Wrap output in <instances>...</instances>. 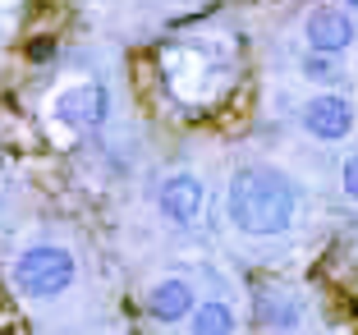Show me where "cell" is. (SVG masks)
I'll use <instances>...</instances> for the list:
<instances>
[{
  "label": "cell",
  "instance_id": "cell-2",
  "mask_svg": "<svg viewBox=\"0 0 358 335\" xmlns=\"http://www.w3.org/2000/svg\"><path fill=\"white\" fill-rule=\"evenodd\" d=\"M74 280H78V257L60 243H32L10 262V285L32 304L60 299L64 290H74Z\"/></svg>",
  "mask_w": 358,
  "mask_h": 335
},
{
  "label": "cell",
  "instance_id": "cell-4",
  "mask_svg": "<svg viewBox=\"0 0 358 335\" xmlns=\"http://www.w3.org/2000/svg\"><path fill=\"white\" fill-rule=\"evenodd\" d=\"M299 124H303V134L317 138V143H345L358 124V111H354V101L340 97V92H317V97L303 101Z\"/></svg>",
  "mask_w": 358,
  "mask_h": 335
},
{
  "label": "cell",
  "instance_id": "cell-3",
  "mask_svg": "<svg viewBox=\"0 0 358 335\" xmlns=\"http://www.w3.org/2000/svg\"><path fill=\"white\" fill-rule=\"evenodd\" d=\"M51 115L60 120L69 134H96V129L110 120V92H106L101 83H74L51 101Z\"/></svg>",
  "mask_w": 358,
  "mask_h": 335
},
{
  "label": "cell",
  "instance_id": "cell-9",
  "mask_svg": "<svg viewBox=\"0 0 358 335\" xmlns=\"http://www.w3.org/2000/svg\"><path fill=\"white\" fill-rule=\"evenodd\" d=\"M336 55H327V51H313V46H308V55H303V73L308 78H317V83H327V78H336Z\"/></svg>",
  "mask_w": 358,
  "mask_h": 335
},
{
  "label": "cell",
  "instance_id": "cell-1",
  "mask_svg": "<svg viewBox=\"0 0 358 335\" xmlns=\"http://www.w3.org/2000/svg\"><path fill=\"white\" fill-rule=\"evenodd\" d=\"M225 216L248 239H275L299 216V189L294 179L275 166H243L234 170L225 193Z\"/></svg>",
  "mask_w": 358,
  "mask_h": 335
},
{
  "label": "cell",
  "instance_id": "cell-10",
  "mask_svg": "<svg viewBox=\"0 0 358 335\" xmlns=\"http://www.w3.org/2000/svg\"><path fill=\"white\" fill-rule=\"evenodd\" d=\"M340 189H345L349 202H358V152H349L345 166H340Z\"/></svg>",
  "mask_w": 358,
  "mask_h": 335
},
{
  "label": "cell",
  "instance_id": "cell-5",
  "mask_svg": "<svg viewBox=\"0 0 358 335\" xmlns=\"http://www.w3.org/2000/svg\"><path fill=\"white\" fill-rule=\"evenodd\" d=\"M157 207L170 225H198L202 207H207V189H202V179L193 175V170H175V175L161 179Z\"/></svg>",
  "mask_w": 358,
  "mask_h": 335
},
{
  "label": "cell",
  "instance_id": "cell-11",
  "mask_svg": "<svg viewBox=\"0 0 358 335\" xmlns=\"http://www.w3.org/2000/svg\"><path fill=\"white\" fill-rule=\"evenodd\" d=\"M345 5H349V10H358V0H345Z\"/></svg>",
  "mask_w": 358,
  "mask_h": 335
},
{
  "label": "cell",
  "instance_id": "cell-7",
  "mask_svg": "<svg viewBox=\"0 0 358 335\" xmlns=\"http://www.w3.org/2000/svg\"><path fill=\"white\" fill-rule=\"evenodd\" d=\"M193 308H198V294H193V285L184 280V276H166V280H157L148 290V317L161 322V326L189 322Z\"/></svg>",
  "mask_w": 358,
  "mask_h": 335
},
{
  "label": "cell",
  "instance_id": "cell-6",
  "mask_svg": "<svg viewBox=\"0 0 358 335\" xmlns=\"http://www.w3.org/2000/svg\"><path fill=\"white\" fill-rule=\"evenodd\" d=\"M303 42L313 51H327V55H345L354 46V14L349 5H313L303 19Z\"/></svg>",
  "mask_w": 358,
  "mask_h": 335
},
{
  "label": "cell",
  "instance_id": "cell-8",
  "mask_svg": "<svg viewBox=\"0 0 358 335\" xmlns=\"http://www.w3.org/2000/svg\"><path fill=\"white\" fill-rule=\"evenodd\" d=\"M189 326H193L198 335H230L234 326H239V317L230 313V304H225V299H198Z\"/></svg>",
  "mask_w": 358,
  "mask_h": 335
}]
</instances>
